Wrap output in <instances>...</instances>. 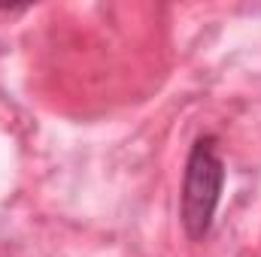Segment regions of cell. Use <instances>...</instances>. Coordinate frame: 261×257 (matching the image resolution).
Listing matches in <instances>:
<instances>
[{"label": "cell", "instance_id": "obj_1", "mask_svg": "<svg viewBox=\"0 0 261 257\" xmlns=\"http://www.w3.org/2000/svg\"><path fill=\"white\" fill-rule=\"evenodd\" d=\"M225 188V160L219 154V139L213 133L197 136L182 170V194H179V218L182 230L192 242L210 236L216 209Z\"/></svg>", "mask_w": 261, "mask_h": 257}]
</instances>
